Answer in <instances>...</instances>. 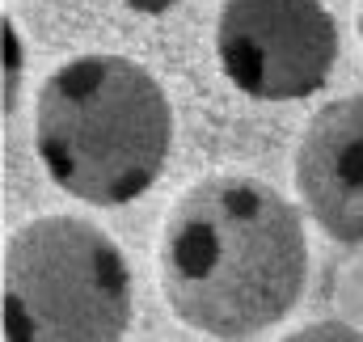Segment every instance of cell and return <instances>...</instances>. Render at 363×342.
Masks as SVG:
<instances>
[{"mask_svg": "<svg viewBox=\"0 0 363 342\" xmlns=\"http://www.w3.org/2000/svg\"><path fill=\"white\" fill-rule=\"evenodd\" d=\"M308 279L300 211L254 177H211L182 194L161 241V287L182 326L254 338L279 326Z\"/></svg>", "mask_w": 363, "mask_h": 342, "instance_id": "obj_1", "label": "cell"}, {"mask_svg": "<svg viewBox=\"0 0 363 342\" xmlns=\"http://www.w3.org/2000/svg\"><path fill=\"white\" fill-rule=\"evenodd\" d=\"M174 144L165 89L123 55H81L47 77L34 106V148L60 190L93 207L135 203Z\"/></svg>", "mask_w": 363, "mask_h": 342, "instance_id": "obj_2", "label": "cell"}, {"mask_svg": "<svg viewBox=\"0 0 363 342\" xmlns=\"http://www.w3.org/2000/svg\"><path fill=\"white\" fill-rule=\"evenodd\" d=\"M131 326L123 250L77 216L26 224L4 250V338L114 342Z\"/></svg>", "mask_w": 363, "mask_h": 342, "instance_id": "obj_3", "label": "cell"}, {"mask_svg": "<svg viewBox=\"0 0 363 342\" xmlns=\"http://www.w3.org/2000/svg\"><path fill=\"white\" fill-rule=\"evenodd\" d=\"M216 60L233 85L258 101H300L330 81L338 26L321 0H224Z\"/></svg>", "mask_w": 363, "mask_h": 342, "instance_id": "obj_4", "label": "cell"}, {"mask_svg": "<svg viewBox=\"0 0 363 342\" xmlns=\"http://www.w3.org/2000/svg\"><path fill=\"white\" fill-rule=\"evenodd\" d=\"M304 211L338 246L363 241V93L321 106L296 153Z\"/></svg>", "mask_w": 363, "mask_h": 342, "instance_id": "obj_5", "label": "cell"}, {"mask_svg": "<svg viewBox=\"0 0 363 342\" xmlns=\"http://www.w3.org/2000/svg\"><path fill=\"white\" fill-rule=\"evenodd\" d=\"M17 81H21V43L13 34V21H4V114L17 106Z\"/></svg>", "mask_w": 363, "mask_h": 342, "instance_id": "obj_6", "label": "cell"}, {"mask_svg": "<svg viewBox=\"0 0 363 342\" xmlns=\"http://www.w3.org/2000/svg\"><path fill=\"white\" fill-rule=\"evenodd\" d=\"M296 338H363V334L359 330H347V326H308Z\"/></svg>", "mask_w": 363, "mask_h": 342, "instance_id": "obj_7", "label": "cell"}, {"mask_svg": "<svg viewBox=\"0 0 363 342\" xmlns=\"http://www.w3.org/2000/svg\"><path fill=\"white\" fill-rule=\"evenodd\" d=\"M131 9H140V13H161V9H169V4H178V0H127Z\"/></svg>", "mask_w": 363, "mask_h": 342, "instance_id": "obj_8", "label": "cell"}, {"mask_svg": "<svg viewBox=\"0 0 363 342\" xmlns=\"http://www.w3.org/2000/svg\"><path fill=\"white\" fill-rule=\"evenodd\" d=\"M359 34H363V9H359Z\"/></svg>", "mask_w": 363, "mask_h": 342, "instance_id": "obj_9", "label": "cell"}]
</instances>
